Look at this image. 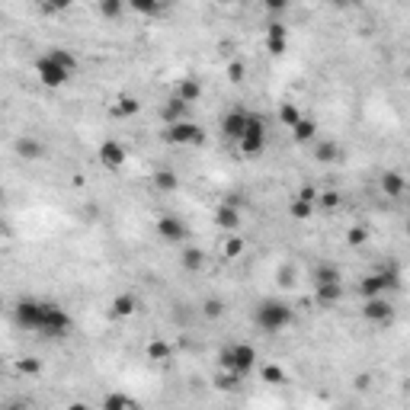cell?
<instances>
[{
  "label": "cell",
  "mask_w": 410,
  "mask_h": 410,
  "mask_svg": "<svg viewBox=\"0 0 410 410\" xmlns=\"http://www.w3.org/2000/svg\"><path fill=\"white\" fill-rule=\"evenodd\" d=\"M292 321H295V308L282 299H263L253 308V324L263 334H282L285 327H292Z\"/></svg>",
  "instance_id": "obj_1"
},
{
  "label": "cell",
  "mask_w": 410,
  "mask_h": 410,
  "mask_svg": "<svg viewBox=\"0 0 410 410\" xmlns=\"http://www.w3.org/2000/svg\"><path fill=\"white\" fill-rule=\"evenodd\" d=\"M218 369H222V372H234V375H241V378H247V375L257 369V349H253L250 343L224 346L222 353H218Z\"/></svg>",
  "instance_id": "obj_2"
},
{
  "label": "cell",
  "mask_w": 410,
  "mask_h": 410,
  "mask_svg": "<svg viewBox=\"0 0 410 410\" xmlns=\"http://www.w3.org/2000/svg\"><path fill=\"white\" fill-rule=\"evenodd\" d=\"M401 289V276L394 266H382V270L369 272L363 282H359V295L363 299H388V292Z\"/></svg>",
  "instance_id": "obj_3"
},
{
  "label": "cell",
  "mask_w": 410,
  "mask_h": 410,
  "mask_svg": "<svg viewBox=\"0 0 410 410\" xmlns=\"http://www.w3.org/2000/svg\"><path fill=\"white\" fill-rule=\"evenodd\" d=\"M266 119L263 116H257V112H250V125H247V131H244V138L237 141V148H241L244 158H260L263 151H266Z\"/></svg>",
  "instance_id": "obj_4"
},
{
  "label": "cell",
  "mask_w": 410,
  "mask_h": 410,
  "mask_svg": "<svg viewBox=\"0 0 410 410\" xmlns=\"http://www.w3.org/2000/svg\"><path fill=\"white\" fill-rule=\"evenodd\" d=\"M45 305L48 301L23 299L13 308V321H17L23 330H29V334H39V330H42V321H45Z\"/></svg>",
  "instance_id": "obj_5"
},
{
  "label": "cell",
  "mask_w": 410,
  "mask_h": 410,
  "mask_svg": "<svg viewBox=\"0 0 410 410\" xmlns=\"http://www.w3.org/2000/svg\"><path fill=\"white\" fill-rule=\"evenodd\" d=\"M71 334V314H67L61 305H45V321H42V330L39 336H48V340H65Z\"/></svg>",
  "instance_id": "obj_6"
},
{
  "label": "cell",
  "mask_w": 410,
  "mask_h": 410,
  "mask_svg": "<svg viewBox=\"0 0 410 410\" xmlns=\"http://www.w3.org/2000/svg\"><path fill=\"white\" fill-rule=\"evenodd\" d=\"M36 77H39V84L42 87L58 90V87H65L67 80H71V71L61 67L58 61H52L48 55H42V58H36Z\"/></svg>",
  "instance_id": "obj_7"
},
{
  "label": "cell",
  "mask_w": 410,
  "mask_h": 410,
  "mask_svg": "<svg viewBox=\"0 0 410 410\" xmlns=\"http://www.w3.org/2000/svg\"><path fill=\"white\" fill-rule=\"evenodd\" d=\"M164 138L170 144H177V148H189V144H202V129L193 119H186V122H177V125H167Z\"/></svg>",
  "instance_id": "obj_8"
},
{
  "label": "cell",
  "mask_w": 410,
  "mask_h": 410,
  "mask_svg": "<svg viewBox=\"0 0 410 410\" xmlns=\"http://www.w3.org/2000/svg\"><path fill=\"white\" fill-rule=\"evenodd\" d=\"M154 231H158L160 241L167 244H180L189 237V224L183 222V218H177V215H160L158 224H154Z\"/></svg>",
  "instance_id": "obj_9"
},
{
  "label": "cell",
  "mask_w": 410,
  "mask_h": 410,
  "mask_svg": "<svg viewBox=\"0 0 410 410\" xmlns=\"http://www.w3.org/2000/svg\"><path fill=\"white\" fill-rule=\"evenodd\" d=\"M96 154H100V164L106 170H122L125 164H129V148H125L119 138H106Z\"/></svg>",
  "instance_id": "obj_10"
},
{
  "label": "cell",
  "mask_w": 410,
  "mask_h": 410,
  "mask_svg": "<svg viewBox=\"0 0 410 410\" xmlns=\"http://www.w3.org/2000/svg\"><path fill=\"white\" fill-rule=\"evenodd\" d=\"M363 317L369 321V324L388 327L394 321V305L388 299H365L363 301Z\"/></svg>",
  "instance_id": "obj_11"
},
{
  "label": "cell",
  "mask_w": 410,
  "mask_h": 410,
  "mask_svg": "<svg viewBox=\"0 0 410 410\" xmlns=\"http://www.w3.org/2000/svg\"><path fill=\"white\" fill-rule=\"evenodd\" d=\"M247 125H250V112H244V109H228L222 116V135L231 141H241Z\"/></svg>",
  "instance_id": "obj_12"
},
{
  "label": "cell",
  "mask_w": 410,
  "mask_h": 410,
  "mask_svg": "<svg viewBox=\"0 0 410 410\" xmlns=\"http://www.w3.org/2000/svg\"><path fill=\"white\" fill-rule=\"evenodd\" d=\"M285 48H289V26L282 19H272L270 26H266V52L272 58H282Z\"/></svg>",
  "instance_id": "obj_13"
},
{
  "label": "cell",
  "mask_w": 410,
  "mask_h": 410,
  "mask_svg": "<svg viewBox=\"0 0 410 410\" xmlns=\"http://www.w3.org/2000/svg\"><path fill=\"white\" fill-rule=\"evenodd\" d=\"M215 224L222 228V231L234 234L237 228H241V208L234 202H222L218 208H215Z\"/></svg>",
  "instance_id": "obj_14"
},
{
  "label": "cell",
  "mask_w": 410,
  "mask_h": 410,
  "mask_svg": "<svg viewBox=\"0 0 410 410\" xmlns=\"http://www.w3.org/2000/svg\"><path fill=\"white\" fill-rule=\"evenodd\" d=\"M343 282V272H340V266L336 263H317L314 272H311V285L314 289H321V285H340Z\"/></svg>",
  "instance_id": "obj_15"
},
{
  "label": "cell",
  "mask_w": 410,
  "mask_h": 410,
  "mask_svg": "<svg viewBox=\"0 0 410 410\" xmlns=\"http://www.w3.org/2000/svg\"><path fill=\"white\" fill-rule=\"evenodd\" d=\"M378 186L388 199H401L407 193V180H404L401 170H385L382 177H378Z\"/></svg>",
  "instance_id": "obj_16"
},
{
  "label": "cell",
  "mask_w": 410,
  "mask_h": 410,
  "mask_svg": "<svg viewBox=\"0 0 410 410\" xmlns=\"http://www.w3.org/2000/svg\"><path fill=\"white\" fill-rule=\"evenodd\" d=\"M138 311V299L131 295V292H122V295H116L109 305V314L116 317V321H125V317H131Z\"/></svg>",
  "instance_id": "obj_17"
},
{
  "label": "cell",
  "mask_w": 410,
  "mask_h": 410,
  "mask_svg": "<svg viewBox=\"0 0 410 410\" xmlns=\"http://www.w3.org/2000/svg\"><path fill=\"white\" fill-rule=\"evenodd\" d=\"M160 116H164V122H167V125H177V122H186L189 119V106L180 100V96H170V100L164 102Z\"/></svg>",
  "instance_id": "obj_18"
},
{
  "label": "cell",
  "mask_w": 410,
  "mask_h": 410,
  "mask_svg": "<svg viewBox=\"0 0 410 410\" xmlns=\"http://www.w3.org/2000/svg\"><path fill=\"white\" fill-rule=\"evenodd\" d=\"M173 96H180V100L186 102V106H193V102L202 96V84H199L196 77H180V84H177V94Z\"/></svg>",
  "instance_id": "obj_19"
},
{
  "label": "cell",
  "mask_w": 410,
  "mask_h": 410,
  "mask_svg": "<svg viewBox=\"0 0 410 410\" xmlns=\"http://www.w3.org/2000/svg\"><path fill=\"white\" fill-rule=\"evenodd\" d=\"M102 410H141L138 401L135 398H129V394H122V391H112L102 398Z\"/></svg>",
  "instance_id": "obj_20"
},
{
  "label": "cell",
  "mask_w": 410,
  "mask_h": 410,
  "mask_svg": "<svg viewBox=\"0 0 410 410\" xmlns=\"http://www.w3.org/2000/svg\"><path fill=\"white\" fill-rule=\"evenodd\" d=\"M340 299H343V282L340 285H321V289H314V301L321 308H334Z\"/></svg>",
  "instance_id": "obj_21"
},
{
  "label": "cell",
  "mask_w": 410,
  "mask_h": 410,
  "mask_svg": "<svg viewBox=\"0 0 410 410\" xmlns=\"http://www.w3.org/2000/svg\"><path fill=\"white\" fill-rule=\"evenodd\" d=\"M45 55L52 58V61H58V65H61V67H67L71 74H74V71H77V55H74V52H71V48H65V45H52V48H48V52H45Z\"/></svg>",
  "instance_id": "obj_22"
},
{
  "label": "cell",
  "mask_w": 410,
  "mask_h": 410,
  "mask_svg": "<svg viewBox=\"0 0 410 410\" xmlns=\"http://www.w3.org/2000/svg\"><path fill=\"white\" fill-rule=\"evenodd\" d=\"M260 378H263L266 385H272V388H279V385L289 382V372H285L282 365H276V363H266V365L260 369Z\"/></svg>",
  "instance_id": "obj_23"
},
{
  "label": "cell",
  "mask_w": 410,
  "mask_h": 410,
  "mask_svg": "<svg viewBox=\"0 0 410 410\" xmlns=\"http://www.w3.org/2000/svg\"><path fill=\"white\" fill-rule=\"evenodd\" d=\"M314 160L317 164H336V160H340V144H336V141H321V144H314Z\"/></svg>",
  "instance_id": "obj_24"
},
{
  "label": "cell",
  "mask_w": 410,
  "mask_h": 410,
  "mask_svg": "<svg viewBox=\"0 0 410 410\" xmlns=\"http://www.w3.org/2000/svg\"><path fill=\"white\" fill-rule=\"evenodd\" d=\"M154 189H158V193H177L180 177L173 170H158V173H154Z\"/></svg>",
  "instance_id": "obj_25"
},
{
  "label": "cell",
  "mask_w": 410,
  "mask_h": 410,
  "mask_svg": "<svg viewBox=\"0 0 410 410\" xmlns=\"http://www.w3.org/2000/svg\"><path fill=\"white\" fill-rule=\"evenodd\" d=\"M292 138L299 141V144H308V141H314L317 138V122L314 119H301L299 125H295V129H292Z\"/></svg>",
  "instance_id": "obj_26"
},
{
  "label": "cell",
  "mask_w": 410,
  "mask_h": 410,
  "mask_svg": "<svg viewBox=\"0 0 410 410\" xmlns=\"http://www.w3.org/2000/svg\"><path fill=\"white\" fill-rule=\"evenodd\" d=\"M314 208H317V205L311 202V199L295 196V199H292V205H289V215L295 218V222H308V218L314 215Z\"/></svg>",
  "instance_id": "obj_27"
},
{
  "label": "cell",
  "mask_w": 410,
  "mask_h": 410,
  "mask_svg": "<svg viewBox=\"0 0 410 410\" xmlns=\"http://www.w3.org/2000/svg\"><path fill=\"white\" fill-rule=\"evenodd\" d=\"M17 151L26 160H39L42 154H45V144H42V141H36V138H19L17 141Z\"/></svg>",
  "instance_id": "obj_28"
},
{
  "label": "cell",
  "mask_w": 410,
  "mask_h": 410,
  "mask_svg": "<svg viewBox=\"0 0 410 410\" xmlns=\"http://www.w3.org/2000/svg\"><path fill=\"white\" fill-rule=\"evenodd\" d=\"M180 263H183V270L199 272L205 266V253L199 250V247H186V250H183V257H180Z\"/></svg>",
  "instance_id": "obj_29"
},
{
  "label": "cell",
  "mask_w": 410,
  "mask_h": 410,
  "mask_svg": "<svg viewBox=\"0 0 410 410\" xmlns=\"http://www.w3.org/2000/svg\"><path fill=\"white\" fill-rule=\"evenodd\" d=\"M112 112H116L119 119H129V116H138L141 112V102L135 100V96H119L116 106H112Z\"/></svg>",
  "instance_id": "obj_30"
},
{
  "label": "cell",
  "mask_w": 410,
  "mask_h": 410,
  "mask_svg": "<svg viewBox=\"0 0 410 410\" xmlns=\"http://www.w3.org/2000/svg\"><path fill=\"white\" fill-rule=\"evenodd\" d=\"M144 353H148V359H154V363H167L170 356H173V346L164 343V340H151Z\"/></svg>",
  "instance_id": "obj_31"
},
{
  "label": "cell",
  "mask_w": 410,
  "mask_h": 410,
  "mask_svg": "<svg viewBox=\"0 0 410 410\" xmlns=\"http://www.w3.org/2000/svg\"><path fill=\"white\" fill-rule=\"evenodd\" d=\"M301 119H305V116L299 112V106H295V102H282V106H279V122L285 125V129H295Z\"/></svg>",
  "instance_id": "obj_32"
},
{
  "label": "cell",
  "mask_w": 410,
  "mask_h": 410,
  "mask_svg": "<svg viewBox=\"0 0 410 410\" xmlns=\"http://www.w3.org/2000/svg\"><path fill=\"white\" fill-rule=\"evenodd\" d=\"M241 375H234V372H218L215 375V388H218V391H237V388H241Z\"/></svg>",
  "instance_id": "obj_33"
},
{
  "label": "cell",
  "mask_w": 410,
  "mask_h": 410,
  "mask_svg": "<svg viewBox=\"0 0 410 410\" xmlns=\"http://www.w3.org/2000/svg\"><path fill=\"white\" fill-rule=\"evenodd\" d=\"M122 10H125V3H119V0H102V3H96V13H100L102 19L122 17Z\"/></svg>",
  "instance_id": "obj_34"
},
{
  "label": "cell",
  "mask_w": 410,
  "mask_h": 410,
  "mask_svg": "<svg viewBox=\"0 0 410 410\" xmlns=\"http://www.w3.org/2000/svg\"><path fill=\"white\" fill-rule=\"evenodd\" d=\"M202 314L208 317V321H218V317L224 314V301L222 299H205L202 301Z\"/></svg>",
  "instance_id": "obj_35"
},
{
  "label": "cell",
  "mask_w": 410,
  "mask_h": 410,
  "mask_svg": "<svg viewBox=\"0 0 410 410\" xmlns=\"http://www.w3.org/2000/svg\"><path fill=\"white\" fill-rule=\"evenodd\" d=\"M129 7L135 10V13H141V17H160V13H164L160 3H144V0H131Z\"/></svg>",
  "instance_id": "obj_36"
},
{
  "label": "cell",
  "mask_w": 410,
  "mask_h": 410,
  "mask_svg": "<svg viewBox=\"0 0 410 410\" xmlns=\"http://www.w3.org/2000/svg\"><path fill=\"white\" fill-rule=\"evenodd\" d=\"M317 208H324V212H334V208H340V193H334V189L321 193V196H317Z\"/></svg>",
  "instance_id": "obj_37"
},
{
  "label": "cell",
  "mask_w": 410,
  "mask_h": 410,
  "mask_svg": "<svg viewBox=\"0 0 410 410\" xmlns=\"http://www.w3.org/2000/svg\"><path fill=\"white\" fill-rule=\"evenodd\" d=\"M224 74L231 77L234 84H241L244 77H247V67H244V61H228V67H224Z\"/></svg>",
  "instance_id": "obj_38"
},
{
  "label": "cell",
  "mask_w": 410,
  "mask_h": 410,
  "mask_svg": "<svg viewBox=\"0 0 410 410\" xmlns=\"http://www.w3.org/2000/svg\"><path fill=\"white\" fill-rule=\"evenodd\" d=\"M346 241H349V247H359V244L369 241V231H365L363 224H356V228H349V234H346Z\"/></svg>",
  "instance_id": "obj_39"
},
{
  "label": "cell",
  "mask_w": 410,
  "mask_h": 410,
  "mask_svg": "<svg viewBox=\"0 0 410 410\" xmlns=\"http://www.w3.org/2000/svg\"><path fill=\"white\" fill-rule=\"evenodd\" d=\"M276 279H279V285L292 289V285H295V270H292L289 263H285V266H279V272H276Z\"/></svg>",
  "instance_id": "obj_40"
},
{
  "label": "cell",
  "mask_w": 410,
  "mask_h": 410,
  "mask_svg": "<svg viewBox=\"0 0 410 410\" xmlns=\"http://www.w3.org/2000/svg\"><path fill=\"white\" fill-rule=\"evenodd\" d=\"M241 250H244V241L241 237H228V244H224V257H241Z\"/></svg>",
  "instance_id": "obj_41"
},
{
  "label": "cell",
  "mask_w": 410,
  "mask_h": 410,
  "mask_svg": "<svg viewBox=\"0 0 410 410\" xmlns=\"http://www.w3.org/2000/svg\"><path fill=\"white\" fill-rule=\"evenodd\" d=\"M17 369H19L23 375H36L39 369H42V363H39V359H23V363H19Z\"/></svg>",
  "instance_id": "obj_42"
},
{
  "label": "cell",
  "mask_w": 410,
  "mask_h": 410,
  "mask_svg": "<svg viewBox=\"0 0 410 410\" xmlns=\"http://www.w3.org/2000/svg\"><path fill=\"white\" fill-rule=\"evenodd\" d=\"M67 410H90V407L84 401H74V404H67Z\"/></svg>",
  "instance_id": "obj_43"
},
{
  "label": "cell",
  "mask_w": 410,
  "mask_h": 410,
  "mask_svg": "<svg viewBox=\"0 0 410 410\" xmlns=\"http://www.w3.org/2000/svg\"><path fill=\"white\" fill-rule=\"evenodd\" d=\"M407 237H410V222H407Z\"/></svg>",
  "instance_id": "obj_44"
},
{
  "label": "cell",
  "mask_w": 410,
  "mask_h": 410,
  "mask_svg": "<svg viewBox=\"0 0 410 410\" xmlns=\"http://www.w3.org/2000/svg\"><path fill=\"white\" fill-rule=\"evenodd\" d=\"M7 410H23V407H7Z\"/></svg>",
  "instance_id": "obj_45"
}]
</instances>
